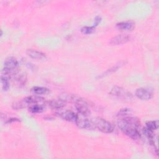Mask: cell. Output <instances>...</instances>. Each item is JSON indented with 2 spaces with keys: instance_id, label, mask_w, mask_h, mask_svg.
I'll return each mask as SVG.
<instances>
[{
  "instance_id": "cell-1",
  "label": "cell",
  "mask_w": 159,
  "mask_h": 159,
  "mask_svg": "<svg viewBox=\"0 0 159 159\" xmlns=\"http://www.w3.org/2000/svg\"><path fill=\"white\" fill-rule=\"evenodd\" d=\"M117 125L124 134L130 137L132 139L136 140L140 139V134L137 129L138 127L130 124L124 118L118 120Z\"/></svg>"
},
{
  "instance_id": "cell-2",
  "label": "cell",
  "mask_w": 159,
  "mask_h": 159,
  "mask_svg": "<svg viewBox=\"0 0 159 159\" xmlns=\"http://www.w3.org/2000/svg\"><path fill=\"white\" fill-rule=\"evenodd\" d=\"M91 120L95 129H98L103 133L109 134L111 133L114 130L113 125L111 124V123L104 119L101 117H95L92 119Z\"/></svg>"
},
{
  "instance_id": "cell-3",
  "label": "cell",
  "mask_w": 159,
  "mask_h": 159,
  "mask_svg": "<svg viewBox=\"0 0 159 159\" xmlns=\"http://www.w3.org/2000/svg\"><path fill=\"white\" fill-rule=\"evenodd\" d=\"M109 93L114 97L122 99H130L133 98V95L131 93L127 91L125 89L117 86L112 87Z\"/></svg>"
},
{
  "instance_id": "cell-4",
  "label": "cell",
  "mask_w": 159,
  "mask_h": 159,
  "mask_svg": "<svg viewBox=\"0 0 159 159\" xmlns=\"http://www.w3.org/2000/svg\"><path fill=\"white\" fill-rule=\"evenodd\" d=\"M73 101L75 102V108L79 114L83 116H88L90 115L91 112L84 100L75 96Z\"/></svg>"
},
{
  "instance_id": "cell-5",
  "label": "cell",
  "mask_w": 159,
  "mask_h": 159,
  "mask_svg": "<svg viewBox=\"0 0 159 159\" xmlns=\"http://www.w3.org/2000/svg\"><path fill=\"white\" fill-rule=\"evenodd\" d=\"M76 125L83 129H95L94 125L91 120H89L86 118L78 117L77 120L75 122Z\"/></svg>"
},
{
  "instance_id": "cell-6",
  "label": "cell",
  "mask_w": 159,
  "mask_h": 159,
  "mask_svg": "<svg viewBox=\"0 0 159 159\" xmlns=\"http://www.w3.org/2000/svg\"><path fill=\"white\" fill-rule=\"evenodd\" d=\"M135 95L139 99L144 101L149 100L152 99L153 97L152 93L150 91L148 90L147 89L143 88H140L137 89L135 93Z\"/></svg>"
},
{
  "instance_id": "cell-7",
  "label": "cell",
  "mask_w": 159,
  "mask_h": 159,
  "mask_svg": "<svg viewBox=\"0 0 159 159\" xmlns=\"http://www.w3.org/2000/svg\"><path fill=\"white\" fill-rule=\"evenodd\" d=\"M130 40V37L127 34H119L110 39L109 43L114 45H122L127 43Z\"/></svg>"
},
{
  "instance_id": "cell-8",
  "label": "cell",
  "mask_w": 159,
  "mask_h": 159,
  "mask_svg": "<svg viewBox=\"0 0 159 159\" xmlns=\"http://www.w3.org/2000/svg\"><path fill=\"white\" fill-rule=\"evenodd\" d=\"M58 116L63 119L69 122H76L78 116L71 111H65L58 112Z\"/></svg>"
},
{
  "instance_id": "cell-9",
  "label": "cell",
  "mask_w": 159,
  "mask_h": 159,
  "mask_svg": "<svg viewBox=\"0 0 159 159\" xmlns=\"http://www.w3.org/2000/svg\"><path fill=\"white\" fill-rule=\"evenodd\" d=\"M26 53L29 57L35 60H43L47 58L45 53L34 49H27Z\"/></svg>"
},
{
  "instance_id": "cell-10",
  "label": "cell",
  "mask_w": 159,
  "mask_h": 159,
  "mask_svg": "<svg viewBox=\"0 0 159 159\" xmlns=\"http://www.w3.org/2000/svg\"><path fill=\"white\" fill-rule=\"evenodd\" d=\"M117 28L120 30H125L129 31L134 29L135 27V24L132 21L127 20V21H122L116 24Z\"/></svg>"
},
{
  "instance_id": "cell-11",
  "label": "cell",
  "mask_w": 159,
  "mask_h": 159,
  "mask_svg": "<svg viewBox=\"0 0 159 159\" xmlns=\"http://www.w3.org/2000/svg\"><path fill=\"white\" fill-rule=\"evenodd\" d=\"M13 76H14V81L16 82L17 85L21 87L25 84L27 81V76L25 73H22V72L19 73L18 71Z\"/></svg>"
},
{
  "instance_id": "cell-12",
  "label": "cell",
  "mask_w": 159,
  "mask_h": 159,
  "mask_svg": "<svg viewBox=\"0 0 159 159\" xmlns=\"http://www.w3.org/2000/svg\"><path fill=\"white\" fill-rule=\"evenodd\" d=\"M4 65V67H6L7 68L16 70H17L19 63L16 58L10 57L7 58L5 60Z\"/></svg>"
},
{
  "instance_id": "cell-13",
  "label": "cell",
  "mask_w": 159,
  "mask_h": 159,
  "mask_svg": "<svg viewBox=\"0 0 159 159\" xmlns=\"http://www.w3.org/2000/svg\"><path fill=\"white\" fill-rule=\"evenodd\" d=\"M65 101L59 98L58 99H53L48 102V104L51 108L55 109H60L65 106Z\"/></svg>"
},
{
  "instance_id": "cell-14",
  "label": "cell",
  "mask_w": 159,
  "mask_h": 159,
  "mask_svg": "<svg viewBox=\"0 0 159 159\" xmlns=\"http://www.w3.org/2000/svg\"><path fill=\"white\" fill-rule=\"evenodd\" d=\"M31 91L37 95H46L50 93L49 89L42 86H34L32 88Z\"/></svg>"
},
{
  "instance_id": "cell-15",
  "label": "cell",
  "mask_w": 159,
  "mask_h": 159,
  "mask_svg": "<svg viewBox=\"0 0 159 159\" xmlns=\"http://www.w3.org/2000/svg\"><path fill=\"white\" fill-rule=\"evenodd\" d=\"M12 107L14 109L19 110V109H22L23 108L28 107V105L26 103L24 98H23L22 99H19L14 101L12 104Z\"/></svg>"
},
{
  "instance_id": "cell-16",
  "label": "cell",
  "mask_w": 159,
  "mask_h": 159,
  "mask_svg": "<svg viewBox=\"0 0 159 159\" xmlns=\"http://www.w3.org/2000/svg\"><path fill=\"white\" fill-rule=\"evenodd\" d=\"M29 111L32 113H39L43 111V104L37 103L33 104L29 107Z\"/></svg>"
},
{
  "instance_id": "cell-17",
  "label": "cell",
  "mask_w": 159,
  "mask_h": 159,
  "mask_svg": "<svg viewBox=\"0 0 159 159\" xmlns=\"http://www.w3.org/2000/svg\"><path fill=\"white\" fill-rule=\"evenodd\" d=\"M9 80L10 78L4 76V75H1V82L2 84V88L3 91H7L9 88Z\"/></svg>"
},
{
  "instance_id": "cell-18",
  "label": "cell",
  "mask_w": 159,
  "mask_h": 159,
  "mask_svg": "<svg viewBox=\"0 0 159 159\" xmlns=\"http://www.w3.org/2000/svg\"><path fill=\"white\" fill-rule=\"evenodd\" d=\"M158 127V120H150L146 122V127L152 131L157 130Z\"/></svg>"
},
{
  "instance_id": "cell-19",
  "label": "cell",
  "mask_w": 159,
  "mask_h": 159,
  "mask_svg": "<svg viewBox=\"0 0 159 159\" xmlns=\"http://www.w3.org/2000/svg\"><path fill=\"white\" fill-rule=\"evenodd\" d=\"M126 63V61H121L120 62H119L118 63L114 65L112 67H111V68H109V70H107L106 72H105V74H109V73H112L116 70H117L119 68H120L121 66H122L124 65H125Z\"/></svg>"
},
{
  "instance_id": "cell-20",
  "label": "cell",
  "mask_w": 159,
  "mask_h": 159,
  "mask_svg": "<svg viewBox=\"0 0 159 159\" xmlns=\"http://www.w3.org/2000/svg\"><path fill=\"white\" fill-rule=\"evenodd\" d=\"M95 31L94 26H84L81 29V32L84 34H91Z\"/></svg>"
},
{
  "instance_id": "cell-21",
  "label": "cell",
  "mask_w": 159,
  "mask_h": 159,
  "mask_svg": "<svg viewBox=\"0 0 159 159\" xmlns=\"http://www.w3.org/2000/svg\"><path fill=\"white\" fill-rule=\"evenodd\" d=\"M143 134L148 137V139L150 140H153L154 138V134H153V131L147 129L146 127H144L143 129Z\"/></svg>"
},
{
  "instance_id": "cell-22",
  "label": "cell",
  "mask_w": 159,
  "mask_h": 159,
  "mask_svg": "<svg viewBox=\"0 0 159 159\" xmlns=\"http://www.w3.org/2000/svg\"><path fill=\"white\" fill-rule=\"evenodd\" d=\"M131 110L130 109H128V108H123V109H121L118 114H117V116H123V117H126V116H128V115H129L130 113H131Z\"/></svg>"
},
{
  "instance_id": "cell-23",
  "label": "cell",
  "mask_w": 159,
  "mask_h": 159,
  "mask_svg": "<svg viewBox=\"0 0 159 159\" xmlns=\"http://www.w3.org/2000/svg\"><path fill=\"white\" fill-rule=\"evenodd\" d=\"M101 20V17L100 16H96V17L94 18V24H95L94 25H95V26L98 25L100 23Z\"/></svg>"
},
{
  "instance_id": "cell-24",
  "label": "cell",
  "mask_w": 159,
  "mask_h": 159,
  "mask_svg": "<svg viewBox=\"0 0 159 159\" xmlns=\"http://www.w3.org/2000/svg\"><path fill=\"white\" fill-rule=\"evenodd\" d=\"M2 30H1V36H2Z\"/></svg>"
}]
</instances>
